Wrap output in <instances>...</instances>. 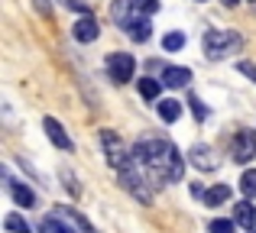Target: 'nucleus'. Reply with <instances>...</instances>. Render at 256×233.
Returning a JSON list of instances; mask_svg holds the SVG:
<instances>
[{
    "instance_id": "bb28decb",
    "label": "nucleus",
    "mask_w": 256,
    "mask_h": 233,
    "mask_svg": "<svg viewBox=\"0 0 256 233\" xmlns=\"http://www.w3.org/2000/svg\"><path fill=\"white\" fill-rule=\"evenodd\" d=\"M32 3H36V10L42 13V16H52V3L49 0H32Z\"/></svg>"
},
{
    "instance_id": "4be33fe9",
    "label": "nucleus",
    "mask_w": 256,
    "mask_h": 233,
    "mask_svg": "<svg viewBox=\"0 0 256 233\" xmlns=\"http://www.w3.org/2000/svg\"><path fill=\"white\" fill-rule=\"evenodd\" d=\"M126 6H133V0H117V3H114V19H117L120 26L130 19V16H126Z\"/></svg>"
},
{
    "instance_id": "f03ea898",
    "label": "nucleus",
    "mask_w": 256,
    "mask_h": 233,
    "mask_svg": "<svg viewBox=\"0 0 256 233\" xmlns=\"http://www.w3.org/2000/svg\"><path fill=\"white\" fill-rule=\"evenodd\" d=\"M201 45H204V55L211 58V62H218V58H227L230 52H237L240 45H244V39L234 29H208L204 36H201Z\"/></svg>"
},
{
    "instance_id": "423d86ee",
    "label": "nucleus",
    "mask_w": 256,
    "mask_h": 233,
    "mask_svg": "<svg viewBox=\"0 0 256 233\" xmlns=\"http://www.w3.org/2000/svg\"><path fill=\"white\" fill-rule=\"evenodd\" d=\"M120 182H124V188L130 191V195H136V201H143V204H150V188H146V182H143V175H140L136 169H124L120 172Z\"/></svg>"
},
{
    "instance_id": "9b49d317",
    "label": "nucleus",
    "mask_w": 256,
    "mask_h": 233,
    "mask_svg": "<svg viewBox=\"0 0 256 233\" xmlns=\"http://www.w3.org/2000/svg\"><path fill=\"white\" fill-rule=\"evenodd\" d=\"M42 126H46V136H49V139H52V143H56V146H58V149H65V152H68V149H72V139H68V133H65V130H62V123H58V120H52V117H46V120H42Z\"/></svg>"
},
{
    "instance_id": "a878e982",
    "label": "nucleus",
    "mask_w": 256,
    "mask_h": 233,
    "mask_svg": "<svg viewBox=\"0 0 256 233\" xmlns=\"http://www.w3.org/2000/svg\"><path fill=\"white\" fill-rule=\"evenodd\" d=\"M62 178H65V188L72 191V195H82V188L75 185V178H72V172H62Z\"/></svg>"
},
{
    "instance_id": "f3484780",
    "label": "nucleus",
    "mask_w": 256,
    "mask_h": 233,
    "mask_svg": "<svg viewBox=\"0 0 256 233\" xmlns=\"http://www.w3.org/2000/svg\"><path fill=\"white\" fill-rule=\"evenodd\" d=\"M159 117H162L166 123H175V120L182 117V104L178 101H159Z\"/></svg>"
},
{
    "instance_id": "6ab92c4d",
    "label": "nucleus",
    "mask_w": 256,
    "mask_h": 233,
    "mask_svg": "<svg viewBox=\"0 0 256 233\" xmlns=\"http://www.w3.org/2000/svg\"><path fill=\"white\" fill-rule=\"evenodd\" d=\"M4 227L10 230V233H30V224H26L20 214H6L4 217Z\"/></svg>"
},
{
    "instance_id": "aec40b11",
    "label": "nucleus",
    "mask_w": 256,
    "mask_h": 233,
    "mask_svg": "<svg viewBox=\"0 0 256 233\" xmlns=\"http://www.w3.org/2000/svg\"><path fill=\"white\" fill-rule=\"evenodd\" d=\"M39 233H72L68 227H65V224L62 221H58V217L56 214H52V217H46V221L42 224H39Z\"/></svg>"
},
{
    "instance_id": "1a4fd4ad",
    "label": "nucleus",
    "mask_w": 256,
    "mask_h": 233,
    "mask_svg": "<svg viewBox=\"0 0 256 233\" xmlns=\"http://www.w3.org/2000/svg\"><path fill=\"white\" fill-rule=\"evenodd\" d=\"M192 162L198 165L201 172H214L218 169V159H214V152H211V146H204V143H198V146H192Z\"/></svg>"
},
{
    "instance_id": "0eeeda50",
    "label": "nucleus",
    "mask_w": 256,
    "mask_h": 233,
    "mask_svg": "<svg viewBox=\"0 0 256 233\" xmlns=\"http://www.w3.org/2000/svg\"><path fill=\"white\" fill-rule=\"evenodd\" d=\"M52 214H56V217H58V221H62V224H65V227H68V230H82V233H98V230H94V227H91V224L84 221L82 214H78V211H72V208H56V211H52Z\"/></svg>"
},
{
    "instance_id": "2eb2a0df",
    "label": "nucleus",
    "mask_w": 256,
    "mask_h": 233,
    "mask_svg": "<svg viewBox=\"0 0 256 233\" xmlns=\"http://www.w3.org/2000/svg\"><path fill=\"white\" fill-rule=\"evenodd\" d=\"M227 198H230V185H214V188L204 195V208H218V204H224Z\"/></svg>"
},
{
    "instance_id": "6e6552de",
    "label": "nucleus",
    "mask_w": 256,
    "mask_h": 233,
    "mask_svg": "<svg viewBox=\"0 0 256 233\" xmlns=\"http://www.w3.org/2000/svg\"><path fill=\"white\" fill-rule=\"evenodd\" d=\"M124 29L130 32V39H136V42H146V39L152 36V26H150V19H146L143 13H140V16H133V13H130V19L124 23Z\"/></svg>"
},
{
    "instance_id": "ddd939ff",
    "label": "nucleus",
    "mask_w": 256,
    "mask_h": 233,
    "mask_svg": "<svg viewBox=\"0 0 256 233\" xmlns=\"http://www.w3.org/2000/svg\"><path fill=\"white\" fill-rule=\"evenodd\" d=\"M6 188H10V195H13V201L20 204V208H32L36 204V195H32L26 185H20V182H13L10 175H6Z\"/></svg>"
},
{
    "instance_id": "20e7f679",
    "label": "nucleus",
    "mask_w": 256,
    "mask_h": 233,
    "mask_svg": "<svg viewBox=\"0 0 256 233\" xmlns=\"http://www.w3.org/2000/svg\"><path fill=\"white\" fill-rule=\"evenodd\" d=\"M107 71H110V78L117 84H126L133 78V71H136V58L130 52H110L107 55Z\"/></svg>"
},
{
    "instance_id": "f8f14e48",
    "label": "nucleus",
    "mask_w": 256,
    "mask_h": 233,
    "mask_svg": "<svg viewBox=\"0 0 256 233\" xmlns=\"http://www.w3.org/2000/svg\"><path fill=\"white\" fill-rule=\"evenodd\" d=\"M188 81H192V71H188V68H178V65L162 68V84H166V88H185Z\"/></svg>"
},
{
    "instance_id": "4468645a",
    "label": "nucleus",
    "mask_w": 256,
    "mask_h": 233,
    "mask_svg": "<svg viewBox=\"0 0 256 233\" xmlns=\"http://www.w3.org/2000/svg\"><path fill=\"white\" fill-rule=\"evenodd\" d=\"M234 221H237L240 227L253 230V224H256V211H253L250 198H246V201H237V204H234Z\"/></svg>"
},
{
    "instance_id": "412c9836",
    "label": "nucleus",
    "mask_w": 256,
    "mask_h": 233,
    "mask_svg": "<svg viewBox=\"0 0 256 233\" xmlns=\"http://www.w3.org/2000/svg\"><path fill=\"white\" fill-rule=\"evenodd\" d=\"M182 45H185V32H169V36L162 39V49L166 52H178Z\"/></svg>"
},
{
    "instance_id": "dca6fc26",
    "label": "nucleus",
    "mask_w": 256,
    "mask_h": 233,
    "mask_svg": "<svg viewBox=\"0 0 256 233\" xmlns=\"http://www.w3.org/2000/svg\"><path fill=\"white\" fill-rule=\"evenodd\" d=\"M140 94H143L146 101H159V94H162V81H156V78H143V81H140Z\"/></svg>"
},
{
    "instance_id": "7ed1b4c3",
    "label": "nucleus",
    "mask_w": 256,
    "mask_h": 233,
    "mask_svg": "<svg viewBox=\"0 0 256 233\" xmlns=\"http://www.w3.org/2000/svg\"><path fill=\"white\" fill-rule=\"evenodd\" d=\"M100 143H104V156H107V162L114 165L117 172H124V169H130L136 159H133V149H126L124 143H120V136L114 130H104L100 133Z\"/></svg>"
},
{
    "instance_id": "393cba45",
    "label": "nucleus",
    "mask_w": 256,
    "mask_h": 233,
    "mask_svg": "<svg viewBox=\"0 0 256 233\" xmlns=\"http://www.w3.org/2000/svg\"><path fill=\"white\" fill-rule=\"evenodd\" d=\"M188 104H192V114H194V120H204V104H201L198 97H188Z\"/></svg>"
},
{
    "instance_id": "39448f33",
    "label": "nucleus",
    "mask_w": 256,
    "mask_h": 233,
    "mask_svg": "<svg viewBox=\"0 0 256 233\" xmlns=\"http://www.w3.org/2000/svg\"><path fill=\"white\" fill-rule=\"evenodd\" d=\"M230 156H234V162H250L256 156V133L253 130H240L237 136H234Z\"/></svg>"
},
{
    "instance_id": "cd10ccee",
    "label": "nucleus",
    "mask_w": 256,
    "mask_h": 233,
    "mask_svg": "<svg viewBox=\"0 0 256 233\" xmlns=\"http://www.w3.org/2000/svg\"><path fill=\"white\" fill-rule=\"evenodd\" d=\"M240 71H244V75H250L253 81H256V65H250V62H240Z\"/></svg>"
},
{
    "instance_id": "5701e85b",
    "label": "nucleus",
    "mask_w": 256,
    "mask_h": 233,
    "mask_svg": "<svg viewBox=\"0 0 256 233\" xmlns=\"http://www.w3.org/2000/svg\"><path fill=\"white\" fill-rule=\"evenodd\" d=\"M133 6H136V13L150 16V13H156V10H159V0H133Z\"/></svg>"
},
{
    "instance_id": "9d476101",
    "label": "nucleus",
    "mask_w": 256,
    "mask_h": 233,
    "mask_svg": "<svg viewBox=\"0 0 256 233\" xmlns=\"http://www.w3.org/2000/svg\"><path fill=\"white\" fill-rule=\"evenodd\" d=\"M72 32H75L78 42H94V39L100 36V26H98V19H94V16H82Z\"/></svg>"
},
{
    "instance_id": "c85d7f7f",
    "label": "nucleus",
    "mask_w": 256,
    "mask_h": 233,
    "mask_svg": "<svg viewBox=\"0 0 256 233\" xmlns=\"http://www.w3.org/2000/svg\"><path fill=\"white\" fill-rule=\"evenodd\" d=\"M224 3H227V6H234V3H240V0H224Z\"/></svg>"
},
{
    "instance_id": "b1692460",
    "label": "nucleus",
    "mask_w": 256,
    "mask_h": 233,
    "mask_svg": "<svg viewBox=\"0 0 256 233\" xmlns=\"http://www.w3.org/2000/svg\"><path fill=\"white\" fill-rule=\"evenodd\" d=\"M234 224H237V221H211L208 233H234Z\"/></svg>"
},
{
    "instance_id": "f257e3e1",
    "label": "nucleus",
    "mask_w": 256,
    "mask_h": 233,
    "mask_svg": "<svg viewBox=\"0 0 256 233\" xmlns=\"http://www.w3.org/2000/svg\"><path fill=\"white\" fill-rule=\"evenodd\" d=\"M133 159L140 165H146L162 182H182V175H185V159L169 139H143V143H136L133 146Z\"/></svg>"
},
{
    "instance_id": "a211bd4d",
    "label": "nucleus",
    "mask_w": 256,
    "mask_h": 233,
    "mask_svg": "<svg viewBox=\"0 0 256 233\" xmlns=\"http://www.w3.org/2000/svg\"><path fill=\"white\" fill-rule=\"evenodd\" d=\"M240 191H244V198H256V169H246L244 178H240Z\"/></svg>"
}]
</instances>
